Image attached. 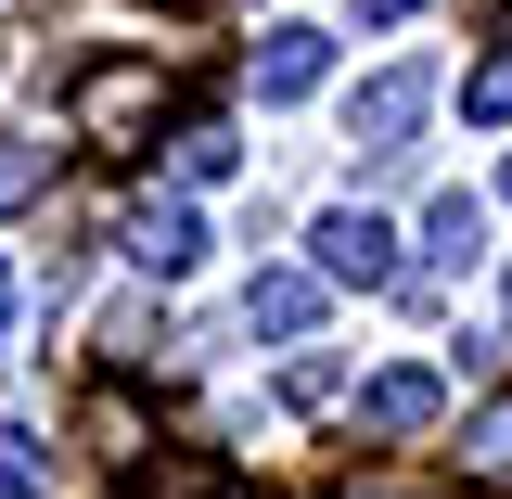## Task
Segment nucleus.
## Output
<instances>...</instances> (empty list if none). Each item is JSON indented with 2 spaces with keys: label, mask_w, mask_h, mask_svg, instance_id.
I'll return each instance as SVG.
<instances>
[{
  "label": "nucleus",
  "mask_w": 512,
  "mask_h": 499,
  "mask_svg": "<svg viewBox=\"0 0 512 499\" xmlns=\"http://www.w3.org/2000/svg\"><path fill=\"white\" fill-rule=\"evenodd\" d=\"M154 116H167V77H154V64L103 52L90 77H77V141H90V154H141V141H154Z\"/></svg>",
  "instance_id": "f257e3e1"
},
{
  "label": "nucleus",
  "mask_w": 512,
  "mask_h": 499,
  "mask_svg": "<svg viewBox=\"0 0 512 499\" xmlns=\"http://www.w3.org/2000/svg\"><path fill=\"white\" fill-rule=\"evenodd\" d=\"M308 269L320 282H359V295H397V282H410V269H397V231H384L372 205H320V231H308Z\"/></svg>",
  "instance_id": "f03ea898"
},
{
  "label": "nucleus",
  "mask_w": 512,
  "mask_h": 499,
  "mask_svg": "<svg viewBox=\"0 0 512 499\" xmlns=\"http://www.w3.org/2000/svg\"><path fill=\"white\" fill-rule=\"evenodd\" d=\"M423 103H436V77H423V64H384L372 90L346 103V141H359L372 167H397V154H410V128H423Z\"/></svg>",
  "instance_id": "7ed1b4c3"
},
{
  "label": "nucleus",
  "mask_w": 512,
  "mask_h": 499,
  "mask_svg": "<svg viewBox=\"0 0 512 499\" xmlns=\"http://www.w3.org/2000/svg\"><path fill=\"white\" fill-rule=\"evenodd\" d=\"M192 256H205V218H192V192H141V218H128V269H141V282H180Z\"/></svg>",
  "instance_id": "20e7f679"
},
{
  "label": "nucleus",
  "mask_w": 512,
  "mask_h": 499,
  "mask_svg": "<svg viewBox=\"0 0 512 499\" xmlns=\"http://www.w3.org/2000/svg\"><path fill=\"white\" fill-rule=\"evenodd\" d=\"M436 410H448V384L423 372V359H410V372H372V384H359V436H384V448H410Z\"/></svg>",
  "instance_id": "39448f33"
},
{
  "label": "nucleus",
  "mask_w": 512,
  "mask_h": 499,
  "mask_svg": "<svg viewBox=\"0 0 512 499\" xmlns=\"http://www.w3.org/2000/svg\"><path fill=\"white\" fill-rule=\"evenodd\" d=\"M320 295H333L320 269H256V282H244V333H269V346H308V333H320Z\"/></svg>",
  "instance_id": "423d86ee"
},
{
  "label": "nucleus",
  "mask_w": 512,
  "mask_h": 499,
  "mask_svg": "<svg viewBox=\"0 0 512 499\" xmlns=\"http://www.w3.org/2000/svg\"><path fill=\"white\" fill-rule=\"evenodd\" d=\"M320 77H333V39L320 26H269L256 39V103H308Z\"/></svg>",
  "instance_id": "0eeeda50"
},
{
  "label": "nucleus",
  "mask_w": 512,
  "mask_h": 499,
  "mask_svg": "<svg viewBox=\"0 0 512 499\" xmlns=\"http://www.w3.org/2000/svg\"><path fill=\"white\" fill-rule=\"evenodd\" d=\"M461 474H474V487H512V384L461 423Z\"/></svg>",
  "instance_id": "6e6552de"
},
{
  "label": "nucleus",
  "mask_w": 512,
  "mask_h": 499,
  "mask_svg": "<svg viewBox=\"0 0 512 499\" xmlns=\"http://www.w3.org/2000/svg\"><path fill=\"white\" fill-rule=\"evenodd\" d=\"M474 231H487V218H474V192H436V205H423V282H436V269H461V256H474Z\"/></svg>",
  "instance_id": "1a4fd4ad"
},
{
  "label": "nucleus",
  "mask_w": 512,
  "mask_h": 499,
  "mask_svg": "<svg viewBox=\"0 0 512 499\" xmlns=\"http://www.w3.org/2000/svg\"><path fill=\"white\" fill-rule=\"evenodd\" d=\"M141 448H154L141 397H128V384H103V397H90V461H141Z\"/></svg>",
  "instance_id": "9d476101"
},
{
  "label": "nucleus",
  "mask_w": 512,
  "mask_h": 499,
  "mask_svg": "<svg viewBox=\"0 0 512 499\" xmlns=\"http://www.w3.org/2000/svg\"><path fill=\"white\" fill-rule=\"evenodd\" d=\"M167 167H180V180L205 192V180H231V167H244V141H231V128H218V116H192L180 141H167Z\"/></svg>",
  "instance_id": "9b49d317"
},
{
  "label": "nucleus",
  "mask_w": 512,
  "mask_h": 499,
  "mask_svg": "<svg viewBox=\"0 0 512 499\" xmlns=\"http://www.w3.org/2000/svg\"><path fill=\"white\" fill-rule=\"evenodd\" d=\"M103 359H116V372L167 359V320H154V308H103Z\"/></svg>",
  "instance_id": "f8f14e48"
},
{
  "label": "nucleus",
  "mask_w": 512,
  "mask_h": 499,
  "mask_svg": "<svg viewBox=\"0 0 512 499\" xmlns=\"http://www.w3.org/2000/svg\"><path fill=\"white\" fill-rule=\"evenodd\" d=\"M52 192V141H0V218Z\"/></svg>",
  "instance_id": "ddd939ff"
},
{
  "label": "nucleus",
  "mask_w": 512,
  "mask_h": 499,
  "mask_svg": "<svg viewBox=\"0 0 512 499\" xmlns=\"http://www.w3.org/2000/svg\"><path fill=\"white\" fill-rule=\"evenodd\" d=\"M461 116H474V128H500V116H512V39L474 64V77H461Z\"/></svg>",
  "instance_id": "4468645a"
},
{
  "label": "nucleus",
  "mask_w": 512,
  "mask_h": 499,
  "mask_svg": "<svg viewBox=\"0 0 512 499\" xmlns=\"http://www.w3.org/2000/svg\"><path fill=\"white\" fill-rule=\"evenodd\" d=\"M52 487V461H39V436L26 423H0V499H39Z\"/></svg>",
  "instance_id": "2eb2a0df"
},
{
  "label": "nucleus",
  "mask_w": 512,
  "mask_h": 499,
  "mask_svg": "<svg viewBox=\"0 0 512 499\" xmlns=\"http://www.w3.org/2000/svg\"><path fill=\"white\" fill-rule=\"evenodd\" d=\"M282 397H295V410H333V397H346V372H333V359H295V372H282Z\"/></svg>",
  "instance_id": "dca6fc26"
},
{
  "label": "nucleus",
  "mask_w": 512,
  "mask_h": 499,
  "mask_svg": "<svg viewBox=\"0 0 512 499\" xmlns=\"http://www.w3.org/2000/svg\"><path fill=\"white\" fill-rule=\"evenodd\" d=\"M359 13H372V26H397V13H423V0H359Z\"/></svg>",
  "instance_id": "f3484780"
},
{
  "label": "nucleus",
  "mask_w": 512,
  "mask_h": 499,
  "mask_svg": "<svg viewBox=\"0 0 512 499\" xmlns=\"http://www.w3.org/2000/svg\"><path fill=\"white\" fill-rule=\"evenodd\" d=\"M346 499H410V487H397V474H372V487H346Z\"/></svg>",
  "instance_id": "a211bd4d"
},
{
  "label": "nucleus",
  "mask_w": 512,
  "mask_h": 499,
  "mask_svg": "<svg viewBox=\"0 0 512 499\" xmlns=\"http://www.w3.org/2000/svg\"><path fill=\"white\" fill-rule=\"evenodd\" d=\"M0 320H13V269H0Z\"/></svg>",
  "instance_id": "6ab92c4d"
},
{
  "label": "nucleus",
  "mask_w": 512,
  "mask_h": 499,
  "mask_svg": "<svg viewBox=\"0 0 512 499\" xmlns=\"http://www.w3.org/2000/svg\"><path fill=\"white\" fill-rule=\"evenodd\" d=\"M500 295H512V282H500Z\"/></svg>",
  "instance_id": "aec40b11"
}]
</instances>
